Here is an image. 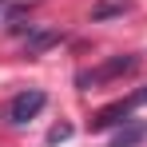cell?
<instances>
[{
	"mask_svg": "<svg viewBox=\"0 0 147 147\" xmlns=\"http://www.w3.org/2000/svg\"><path fill=\"white\" fill-rule=\"evenodd\" d=\"M135 68H139V56H111V60H103V64L92 68V72H80V76H76V84L88 92V88H99V84H107V80L131 76Z\"/></svg>",
	"mask_w": 147,
	"mask_h": 147,
	"instance_id": "1",
	"label": "cell"
},
{
	"mask_svg": "<svg viewBox=\"0 0 147 147\" xmlns=\"http://www.w3.org/2000/svg\"><path fill=\"white\" fill-rule=\"evenodd\" d=\"M143 103H147V88L135 92V96H127V99H115V103L99 107L96 119H92V131H107V127H123V123H131V111L143 107Z\"/></svg>",
	"mask_w": 147,
	"mask_h": 147,
	"instance_id": "2",
	"label": "cell"
},
{
	"mask_svg": "<svg viewBox=\"0 0 147 147\" xmlns=\"http://www.w3.org/2000/svg\"><path fill=\"white\" fill-rule=\"evenodd\" d=\"M44 103H48V96H44L40 88H28V92L8 99L4 115H8V123H28V119H36V115L44 111Z\"/></svg>",
	"mask_w": 147,
	"mask_h": 147,
	"instance_id": "3",
	"label": "cell"
},
{
	"mask_svg": "<svg viewBox=\"0 0 147 147\" xmlns=\"http://www.w3.org/2000/svg\"><path fill=\"white\" fill-rule=\"evenodd\" d=\"M143 139H147V123L131 119V123H123L119 131L111 135V147H135V143H143Z\"/></svg>",
	"mask_w": 147,
	"mask_h": 147,
	"instance_id": "4",
	"label": "cell"
},
{
	"mask_svg": "<svg viewBox=\"0 0 147 147\" xmlns=\"http://www.w3.org/2000/svg\"><path fill=\"white\" fill-rule=\"evenodd\" d=\"M60 40H64L60 32H32V36H28V44H24V52H28V56H40L44 48L60 44Z\"/></svg>",
	"mask_w": 147,
	"mask_h": 147,
	"instance_id": "5",
	"label": "cell"
},
{
	"mask_svg": "<svg viewBox=\"0 0 147 147\" xmlns=\"http://www.w3.org/2000/svg\"><path fill=\"white\" fill-rule=\"evenodd\" d=\"M68 135H72V127H68V123H60V127H52V131H48V143H64Z\"/></svg>",
	"mask_w": 147,
	"mask_h": 147,
	"instance_id": "6",
	"label": "cell"
},
{
	"mask_svg": "<svg viewBox=\"0 0 147 147\" xmlns=\"http://www.w3.org/2000/svg\"><path fill=\"white\" fill-rule=\"evenodd\" d=\"M115 12H123V4H99L96 12H92V20H103V16H115Z\"/></svg>",
	"mask_w": 147,
	"mask_h": 147,
	"instance_id": "7",
	"label": "cell"
}]
</instances>
